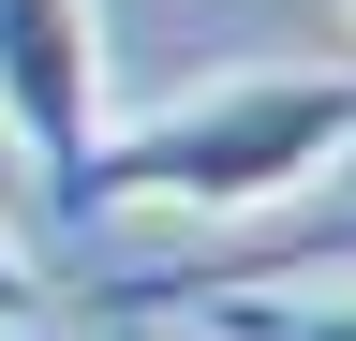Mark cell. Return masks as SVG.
Returning <instances> with one entry per match:
<instances>
[{
	"label": "cell",
	"instance_id": "cell-1",
	"mask_svg": "<svg viewBox=\"0 0 356 341\" xmlns=\"http://www.w3.org/2000/svg\"><path fill=\"white\" fill-rule=\"evenodd\" d=\"M356 163V74H222V90H178L119 134H89L74 178V238L104 208H163V223H267V208L327 193Z\"/></svg>",
	"mask_w": 356,
	"mask_h": 341
},
{
	"label": "cell",
	"instance_id": "cell-5",
	"mask_svg": "<svg viewBox=\"0 0 356 341\" xmlns=\"http://www.w3.org/2000/svg\"><path fill=\"white\" fill-rule=\"evenodd\" d=\"M104 341H178V326H104Z\"/></svg>",
	"mask_w": 356,
	"mask_h": 341
},
{
	"label": "cell",
	"instance_id": "cell-3",
	"mask_svg": "<svg viewBox=\"0 0 356 341\" xmlns=\"http://www.w3.org/2000/svg\"><path fill=\"white\" fill-rule=\"evenodd\" d=\"M89 326H178V341H356V282H327V297H282V282H238V297H149V312H89Z\"/></svg>",
	"mask_w": 356,
	"mask_h": 341
},
{
	"label": "cell",
	"instance_id": "cell-2",
	"mask_svg": "<svg viewBox=\"0 0 356 341\" xmlns=\"http://www.w3.org/2000/svg\"><path fill=\"white\" fill-rule=\"evenodd\" d=\"M0 134L30 149L44 208L74 223L89 134H104V0H0Z\"/></svg>",
	"mask_w": 356,
	"mask_h": 341
},
{
	"label": "cell",
	"instance_id": "cell-4",
	"mask_svg": "<svg viewBox=\"0 0 356 341\" xmlns=\"http://www.w3.org/2000/svg\"><path fill=\"white\" fill-rule=\"evenodd\" d=\"M30 326H44V267L0 238V341H30Z\"/></svg>",
	"mask_w": 356,
	"mask_h": 341
},
{
	"label": "cell",
	"instance_id": "cell-6",
	"mask_svg": "<svg viewBox=\"0 0 356 341\" xmlns=\"http://www.w3.org/2000/svg\"><path fill=\"white\" fill-rule=\"evenodd\" d=\"M341 30H356V0H341Z\"/></svg>",
	"mask_w": 356,
	"mask_h": 341
}]
</instances>
